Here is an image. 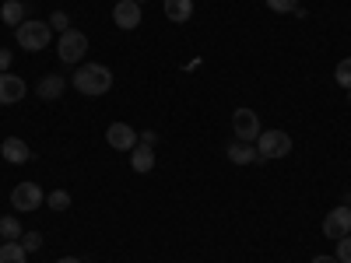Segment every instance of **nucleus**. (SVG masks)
Masks as SVG:
<instances>
[{
    "mask_svg": "<svg viewBox=\"0 0 351 263\" xmlns=\"http://www.w3.org/2000/svg\"><path fill=\"white\" fill-rule=\"evenodd\" d=\"M228 158L236 162V165H253V162H260L256 144H250V140H232V144H228Z\"/></svg>",
    "mask_w": 351,
    "mask_h": 263,
    "instance_id": "13",
    "label": "nucleus"
},
{
    "mask_svg": "<svg viewBox=\"0 0 351 263\" xmlns=\"http://www.w3.org/2000/svg\"><path fill=\"white\" fill-rule=\"evenodd\" d=\"M334 81H337L341 88H351V56L337 64V71H334Z\"/></svg>",
    "mask_w": 351,
    "mask_h": 263,
    "instance_id": "20",
    "label": "nucleus"
},
{
    "mask_svg": "<svg viewBox=\"0 0 351 263\" xmlns=\"http://www.w3.org/2000/svg\"><path fill=\"white\" fill-rule=\"evenodd\" d=\"M348 102H351V88H348Z\"/></svg>",
    "mask_w": 351,
    "mask_h": 263,
    "instance_id": "28",
    "label": "nucleus"
},
{
    "mask_svg": "<svg viewBox=\"0 0 351 263\" xmlns=\"http://www.w3.org/2000/svg\"><path fill=\"white\" fill-rule=\"evenodd\" d=\"M291 151V137L285 130H260L256 137V155L260 162H274V158H285Z\"/></svg>",
    "mask_w": 351,
    "mask_h": 263,
    "instance_id": "3",
    "label": "nucleus"
},
{
    "mask_svg": "<svg viewBox=\"0 0 351 263\" xmlns=\"http://www.w3.org/2000/svg\"><path fill=\"white\" fill-rule=\"evenodd\" d=\"M71 84L77 88L81 95H106L109 88H112V71L106 67V64H81L77 71H74V77H71Z\"/></svg>",
    "mask_w": 351,
    "mask_h": 263,
    "instance_id": "1",
    "label": "nucleus"
},
{
    "mask_svg": "<svg viewBox=\"0 0 351 263\" xmlns=\"http://www.w3.org/2000/svg\"><path fill=\"white\" fill-rule=\"evenodd\" d=\"M106 140H109V148H116V151H134L141 144V134L134 127H127V123H109Z\"/></svg>",
    "mask_w": 351,
    "mask_h": 263,
    "instance_id": "8",
    "label": "nucleus"
},
{
    "mask_svg": "<svg viewBox=\"0 0 351 263\" xmlns=\"http://www.w3.org/2000/svg\"><path fill=\"white\" fill-rule=\"evenodd\" d=\"M64 88H67V77H60V74H46V77L36 84V95H39L43 102H53V99H60V95H64Z\"/></svg>",
    "mask_w": 351,
    "mask_h": 263,
    "instance_id": "12",
    "label": "nucleus"
},
{
    "mask_svg": "<svg viewBox=\"0 0 351 263\" xmlns=\"http://www.w3.org/2000/svg\"><path fill=\"white\" fill-rule=\"evenodd\" d=\"M130 165H134V172H152L155 168V151L148 148V144H137V148L130 151Z\"/></svg>",
    "mask_w": 351,
    "mask_h": 263,
    "instance_id": "15",
    "label": "nucleus"
},
{
    "mask_svg": "<svg viewBox=\"0 0 351 263\" xmlns=\"http://www.w3.org/2000/svg\"><path fill=\"white\" fill-rule=\"evenodd\" d=\"M25 246L18 242V239H11V242H4L0 246V263H25Z\"/></svg>",
    "mask_w": 351,
    "mask_h": 263,
    "instance_id": "17",
    "label": "nucleus"
},
{
    "mask_svg": "<svg viewBox=\"0 0 351 263\" xmlns=\"http://www.w3.org/2000/svg\"><path fill=\"white\" fill-rule=\"evenodd\" d=\"M25 14H28V8L21 4V0H8V4L0 8V21H4V25H14V28L25 21Z\"/></svg>",
    "mask_w": 351,
    "mask_h": 263,
    "instance_id": "16",
    "label": "nucleus"
},
{
    "mask_svg": "<svg viewBox=\"0 0 351 263\" xmlns=\"http://www.w3.org/2000/svg\"><path fill=\"white\" fill-rule=\"evenodd\" d=\"M232 134H236V140L256 144V137H260V116L250 105H239L236 112H232Z\"/></svg>",
    "mask_w": 351,
    "mask_h": 263,
    "instance_id": "6",
    "label": "nucleus"
},
{
    "mask_svg": "<svg viewBox=\"0 0 351 263\" xmlns=\"http://www.w3.org/2000/svg\"><path fill=\"white\" fill-rule=\"evenodd\" d=\"M46 203H49L53 211H67V208H71V193H67V190H53V193L46 197Z\"/></svg>",
    "mask_w": 351,
    "mask_h": 263,
    "instance_id": "19",
    "label": "nucleus"
},
{
    "mask_svg": "<svg viewBox=\"0 0 351 263\" xmlns=\"http://www.w3.org/2000/svg\"><path fill=\"white\" fill-rule=\"evenodd\" d=\"M56 263H81L77 256H64V260H56Z\"/></svg>",
    "mask_w": 351,
    "mask_h": 263,
    "instance_id": "27",
    "label": "nucleus"
},
{
    "mask_svg": "<svg viewBox=\"0 0 351 263\" xmlns=\"http://www.w3.org/2000/svg\"><path fill=\"white\" fill-rule=\"evenodd\" d=\"M28 95V84L21 77H14L11 71L0 74V105H18Z\"/></svg>",
    "mask_w": 351,
    "mask_h": 263,
    "instance_id": "9",
    "label": "nucleus"
},
{
    "mask_svg": "<svg viewBox=\"0 0 351 263\" xmlns=\"http://www.w3.org/2000/svg\"><path fill=\"white\" fill-rule=\"evenodd\" d=\"M324 236L327 239H344V236H351V208L348 203H341V208H334L327 218H324Z\"/></svg>",
    "mask_w": 351,
    "mask_h": 263,
    "instance_id": "7",
    "label": "nucleus"
},
{
    "mask_svg": "<svg viewBox=\"0 0 351 263\" xmlns=\"http://www.w3.org/2000/svg\"><path fill=\"white\" fill-rule=\"evenodd\" d=\"M112 21L123 28V32H134V28L141 25V4L137 0H120V4L112 8Z\"/></svg>",
    "mask_w": 351,
    "mask_h": 263,
    "instance_id": "10",
    "label": "nucleus"
},
{
    "mask_svg": "<svg viewBox=\"0 0 351 263\" xmlns=\"http://www.w3.org/2000/svg\"><path fill=\"white\" fill-rule=\"evenodd\" d=\"M21 236H25V231H21L18 218H0V239L11 242V239H21Z\"/></svg>",
    "mask_w": 351,
    "mask_h": 263,
    "instance_id": "18",
    "label": "nucleus"
},
{
    "mask_svg": "<svg viewBox=\"0 0 351 263\" xmlns=\"http://www.w3.org/2000/svg\"><path fill=\"white\" fill-rule=\"evenodd\" d=\"M18 242L25 246V253H36V249L43 246V236H39V231H25V236H21Z\"/></svg>",
    "mask_w": 351,
    "mask_h": 263,
    "instance_id": "22",
    "label": "nucleus"
},
{
    "mask_svg": "<svg viewBox=\"0 0 351 263\" xmlns=\"http://www.w3.org/2000/svg\"><path fill=\"white\" fill-rule=\"evenodd\" d=\"M267 8L278 14H295L299 11V0H267Z\"/></svg>",
    "mask_w": 351,
    "mask_h": 263,
    "instance_id": "21",
    "label": "nucleus"
},
{
    "mask_svg": "<svg viewBox=\"0 0 351 263\" xmlns=\"http://www.w3.org/2000/svg\"><path fill=\"white\" fill-rule=\"evenodd\" d=\"M0 155H4V162H11V165H25L28 158H32V148H28L21 137H8L4 144H0Z\"/></svg>",
    "mask_w": 351,
    "mask_h": 263,
    "instance_id": "11",
    "label": "nucleus"
},
{
    "mask_svg": "<svg viewBox=\"0 0 351 263\" xmlns=\"http://www.w3.org/2000/svg\"><path fill=\"white\" fill-rule=\"evenodd\" d=\"M84 53H88V36L77 32V28H67L60 36V42H56V56H60L64 64H81Z\"/></svg>",
    "mask_w": 351,
    "mask_h": 263,
    "instance_id": "4",
    "label": "nucleus"
},
{
    "mask_svg": "<svg viewBox=\"0 0 351 263\" xmlns=\"http://www.w3.org/2000/svg\"><path fill=\"white\" fill-rule=\"evenodd\" d=\"M137 4H144V0H137Z\"/></svg>",
    "mask_w": 351,
    "mask_h": 263,
    "instance_id": "29",
    "label": "nucleus"
},
{
    "mask_svg": "<svg viewBox=\"0 0 351 263\" xmlns=\"http://www.w3.org/2000/svg\"><path fill=\"white\" fill-rule=\"evenodd\" d=\"M337 260H341V263H351V236L337 239Z\"/></svg>",
    "mask_w": 351,
    "mask_h": 263,
    "instance_id": "24",
    "label": "nucleus"
},
{
    "mask_svg": "<svg viewBox=\"0 0 351 263\" xmlns=\"http://www.w3.org/2000/svg\"><path fill=\"white\" fill-rule=\"evenodd\" d=\"M49 36H53V28H49V21H21L18 28H14V39H18V46L21 49H28V53H39V49H46L49 46Z\"/></svg>",
    "mask_w": 351,
    "mask_h": 263,
    "instance_id": "2",
    "label": "nucleus"
},
{
    "mask_svg": "<svg viewBox=\"0 0 351 263\" xmlns=\"http://www.w3.org/2000/svg\"><path fill=\"white\" fill-rule=\"evenodd\" d=\"M49 28H56V32H60V36H64V32H67V28H71V18H67L64 11H53V14H49Z\"/></svg>",
    "mask_w": 351,
    "mask_h": 263,
    "instance_id": "23",
    "label": "nucleus"
},
{
    "mask_svg": "<svg viewBox=\"0 0 351 263\" xmlns=\"http://www.w3.org/2000/svg\"><path fill=\"white\" fill-rule=\"evenodd\" d=\"M313 263H341L337 256H313Z\"/></svg>",
    "mask_w": 351,
    "mask_h": 263,
    "instance_id": "26",
    "label": "nucleus"
},
{
    "mask_svg": "<svg viewBox=\"0 0 351 263\" xmlns=\"http://www.w3.org/2000/svg\"><path fill=\"white\" fill-rule=\"evenodd\" d=\"M11 71V49L8 46H0V74Z\"/></svg>",
    "mask_w": 351,
    "mask_h": 263,
    "instance_id": "25",
    "label": "nucleus"
},
{
    "mask_svg": "<svg viewBox=\"0 0 351 263\" xmlns=\"http://www.w3.org/2000/svg\"><path fill=\"white\" fill-rule=\"evenodd\" d=\"M43 200H46V193H43V186H36V183H18V186L11 190V208H14L18 214L39 211Z\"/></svg>",
    "mask_w": 351,
    "mask_h": 263,
    "instance_id": "5",
    "label": "nucleus"
},
{
    "mask_svg": "<svg viewBox=\"0 0 351 263\" xmlns=\"http://www.w3.org/2000/svg\"><path fill=\"white\" fill-rule=\"evenodd\" d=\"M190 14H193V0H165V18L169 21L183 25V21H190Z\"/></svg>",
    "mask_w": 351,
    "mask_h": 263,
    "instance_id": "14",
    "label": "nucleus"
}]
</instances>
